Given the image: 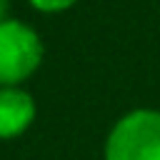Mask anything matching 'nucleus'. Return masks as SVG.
Masks as SVG:
<instances>
[{
  "instance_id": "20e7f679",
  "label": "nucleus",
  "mask_w": 160,
  "mask_h": 160,
  "mask_svg": "<svg viewBox=\"0 0 160 160\" xmlns=\"http://www.w3.org/2000/svg\"><path fill=\"white\" fill-rule=\"evenodd\" d=\"M25 2L42 15H60L78 5V0H25Z\"/></svg>"
},
{
  "instance_id": "f257e3e1",
  "label": "nucleus",
  "mask_w": 160,
  "mask_h": 160,
  "mask_svg": "<svg viewBox=\"0 0 160 160\" xmlns=\"http://www.w3.org/2000/svg\"><path fill=\"white\" fill-rule=\"evenodd\" d=\"M45 58L40 32L25 20L8 18L0 22V88H15L30 80Z\"/></svg>"
},
{
  "instance_id": "39448f33",
  "label": "nucleus",
  "mask_w": 160,
  "mask_h": 160,
  "mask_svg": "<svg viewBox=\"0 0 160 160\" xmlns=\"http://www.w3.org/2000/svg\"><path fill=\"white\" fill-rule=\"evenodd\" d=\"M10 18V0H0V22Z\"/></svg>"
},
{
  "instance_id": "f03ea898",
  "label": "nucleus",
  "mask_w": 160,
  "mask_h": 160,
  "mask_svg": "<svg viewBox=\"0 0 160 160\" xmlns=\"http://www.w3.org/2000/svg\"><path fill=\"white\" fill-rule=\"evenodd\" d=\"M105 160H160V110L125 112L105 138Z\"/></svg>"
},
{
  "instance_id": "7ed1b4c3",
  "label": "nucleus",
  "mask_w": 160,
  "mask_h": 160,
  "mask_svg": "<svg viewBox=\"0 0 160 160\" xmlns=\"http://www.w3.org/2000/svg\"><path fill=\"white\" fill-rule=\"evenodd\" d=\"M35 98L22 88H0V140L22 135L35 120Z\"/></svg>"
}]
</instances>
